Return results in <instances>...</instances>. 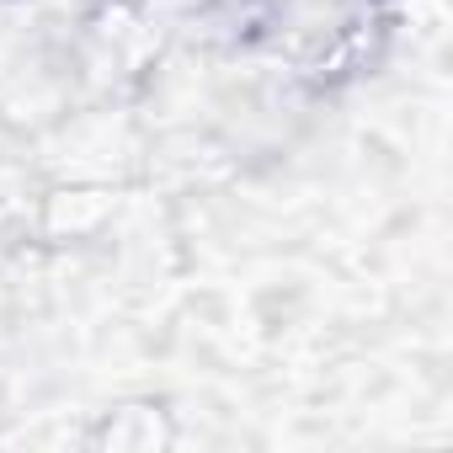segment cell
<instances>
[{"mask_svg":"<svg viewBox=\"0 0 453 453\" xmlns=\"http://www.w3.org/2000/svg\"><path fill=\"white\" fill-rule=\"evenodd\" d=\"M107 213H112L107 192H54L43 208V230L49 235H91Z\"/></svg>","mask_w":453,"mask_h":453,"instance_id":"2","label":"cell"},{"mask_svg":"<svg viewBox=\"0 0 453 453\" xmlns=\"http://www.w3.org/2000/svg\"><path fill=\"white\" fill-rule=\"evenodd\" d=\"M176 432L165 421V411L155 405H123V411H107L96 426H91V448H107V453H150V448H165Z\"/></svg>","mask_w":453,"mask_h":453,"instance_id":"1","label":"cell"}]
</instances>
